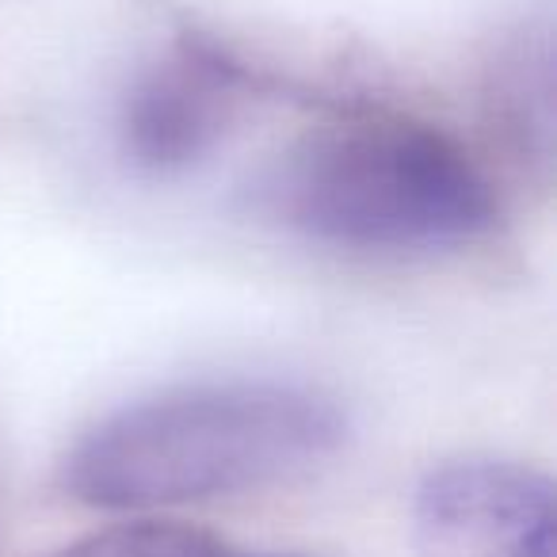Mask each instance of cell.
<instances>
[{
	"label": "cell",
	"instance_id": "obj_1",
	"mask_svg": "<svg viewBox=\"0 0 557 557\" xmlns=\"http://www.w3.org/2000/svg\"><path fill=\"white\" fill-rule=\"evenodd\" d=\"M348 417L295 382L225 379L141 397L92 424L62 458V488L100 511L214 500L298 478L333 458Z\"/></svg>",
	"mask_w": 557,
	"mask_h": 557
},
{
	"label": "cell",
	"instance_id": "obj_2",
	"mask_svg": "<svg viewBox=\"0 0 557 557\" xmlns=\"http://www.w3.org/2000/svg\"><path fill=\"white\" fill-rule=\"evenodd\" d=\"M252 210L348 252H450L496 230L500 199L473 153L412 119L329 123L252 184Z\"/></svg>",
	"mask_w": 557,
	"mask_h": 557
},
{
	"label": "cell",
	"instance_id": "obj_3",
	"mask_svg": "<svg viewBox=\"0 0 557 557\" xmlns=\"http://www.w3.org/2000/svg\"><path fill=\"white\" fill-rule=\"evenodd\" d=\"M420 557H557L554 481L504 458L435 466L417 488Z\"/></svg>",
	"mask_w": 557,
	"mask_h": 557
},
{
	"label": "cell",
	"instance_id": "obj_4",
	"mask_svg": "<svg viewBox=\"0 0 557 557\" xmlns=\"http://www.w3.org/2000/svg\"><path fill=\"white\" fill-rule=\"evenodd\" d=\"M233 115V73L202 50L149 65L119 111V146L134 169L176 176L222 141Z\"/></svg>",
	"mask_w": 557,
	"mask_h": 557
},
{
	"label": "cell",
	"instance_id": "obj_5",
	"mask_svg": "<svg viewBox=\"0 0 557 557\" xmlns=\"http://www.w3.org/2000/svg\"><path fill=\"white\" fill-rule=\"evenodd\" d=\"M65 557H225V549L195 527L138 519L92 534L85 546L70 549Z\"/></svg>",
	"mask_w": 557,
	"mask_h": 557
}]
</instances>
